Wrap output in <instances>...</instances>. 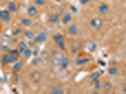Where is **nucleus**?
Returning a JSON list of instances; mask_svg holds the SVG:
<instances>
[{
	"mask_svg": "<svg viewBox=\"0 0 126 94\" xmlns=\"http://www.w3.org/2000/svg\"><path fill=\"white\" fill-rule=\"evenodd\" d=\"M53 40L57 43V45L59 47L61 50H65V44H64V38L61 34H56L53 37Z\"/></svg>",
	"mask_w": 126,
	"mask_h": 94,
	"instance_id": "f257e3e1",
	"label": "nucleus"
},
{
	"mask_svg": "<svg viewBox=\"0 0 126 94\" xmlns=\"http://www.w3.org/2000/svg\"><path fill=\"white\" fill-rule=\"evenodd\" d=\"M46 39H47L46 32H41V33H39L38 35L34 37V41L36 43H42V42L46 41Z\"/></svg>",
	"mask_w": 126,
	"mask_h": 94,
	"instance_id": "f03ea898",
	"label": "nucleus"
},
{
	"mask_svg": "<svg viewBox=\"0 0 126 94\" xmlns=\"http://www.w3.org/2000/svg\"><path fill=\"white\" fill-rule=\"evenodd\" d=\"M0 20L4 23H8L11 20V14L9 11H0Z\"/></svg>",
	"mask_w": 126,
	"mask_h": 94,
	"instance_id": "7ed1b4c3",
	"label": "nucleus"
},
{
	"mask_svg": "<svg viewBox=\"0 0 126 94\" xmlns=\"http://www.w3.org/2000/svg\"><path fill=\"white\" fill-rule=\"evenodd\" d=\"M90 24L94 29H100L103 25V21L99 18H94L90 21Z\"/></svg>",
	"mask_w": 126,
	"mask_h": 94,
	"instance_id": "20e7f679",
	"label": "nucleus"
},
{
	"mask_svg": "<svg viewBox=\"0 0 126 94\" xmlns=\"http://www.w3.org/2000/svg\"><path fill=\"white\" fill-rule=\"evenodd\" d=\"M22 67H23V62L22 61H16L14 66L12 67V71L14 73H17V72H19L21 70Z\"/></svg>",
	"mask_w": 126,
	"mask_h": 94,
	"instance_id": "39448f33",
	"label": "nucleus"
},
{
	"mask_svg": "<svg viewBox=\"0 0 126 94\" xmlns=\"http://www.w3.org/2000/svg\"><path fill=\"white\" fill-rule=\"evenodd\" d=\"M27 13L31 17H35L38 14V10H37V8L35 6H30L28 8V10H27Z\"/></svg>",
	"mask_w": 126,
	"mask_h": 94,
	"instance_id": "423d86ee",
	"label": "nucleus"
},
{
	"mask_svg": "<svg viewBox=\"0 0 126 94\" xmlns=\"http://www.w3.org/2000/svg\"><path fill=\"white\" fill-rule=\"evenodd\" d=\"M1 63L3 65H8L10 63H11V55L10 54H5L1 59Z\"/></svg>",
	"mask_w": 126,
	"mask_h": 94,
	"instance_id": "0eeeda50",
	"label": "nucleus"
},
{
	"mask_svg": "<svg viewBox=\"0 0 126 94\" xmlns=\"http://www.w3.org/2000/svg\"><path fill=\"white\" fill-rule=\"evenodd\" d=\"M99 12H100L101 14L104 15V14H106L109 12V8H108V6L106 4H102L101 6L99 7Z\"/></svg>",
	"mask_w": 126,
	"mask_h": 94,
	"instance_id": "6e6552de",
	"label": "nucleus"
},
{
	"mask_svg": "<svg viewBox=\"0 0 126 94\" xmlns=\"http://www.w3.org/2000/svg\"><path fill=\"white\" fill-rule=\"evenodd\" d=\"M68 32H69L71 35H76L78 32V27L75 25V24H72L71 26H69Z\"/></svg>",
	"mask_w": 126,
	"mask_h": 94,
	"instance_id": "1a4fd4ad",
	"label": "nucleus"
},
{
	"mask_svg": "<svg viewBox=\"0 0 126 94\" xmlns=\"http://www.w3.org/2000/svg\"><path fill=\"white\" fill-rule=\"evenodd\" d=\"M19 51L21 52V53H23L24 51H25L27 48H28V44H27V42H25V41H21L20 43H19Z\"/></svg>",
	"mask_w": 126,
	"mask_h": 94,
	"instance_id": "9d476101",
	"label": "nucleus"
},
{
	"mask_svg": "<svg viewBox=\"0 0 126 94\" xmlns=\"http://www.w3.org/2000/svg\"><path fill=\"white\" fill-rule=\"evenodd\" d=\"M89 60H90V59H88V58H84V57H82V58H77L76 60H75V63L77 65H84L86 64Z\"/></svg>",
	"mask_w": 126,
	"mask_h": 94,
	"instance_id": "9b49d317",
	"label": "nucleus"
},
{
	"mask_svg": "<svg viewBox=\"0 0 126 94\" xmlns=\"http://www.w3.org/2000/svg\"><path fill=\"white\" fill-rule=\"evenodd\" d=\"M17 10V6L14 2H10L8 4V11L10 12H15Z\"/></svg>",
	"mask_w": 126,
	"mask_h": 94,
	"instance_id": "f8f14e48",
	"label": "nucleus"
},
{
	"mask_svg": "<svg viewBox=\"0 0 126 94\" xmlns=\"http://www.w3.org/2000/svg\"><path fill=\"white\" fill-rule=\"evenodd\" d=\"M72 20V16L70 13H64L63 17H62V23L63 24H68L71 22Z\"/></svg>",
	"mask_w": 126,
	"mask_h": 94,
	"instance_id": "ddd939ff",
	"label": "nucleus"
},
{
	"mask_svg": "<svg viewBox=\"0 0 126 94\" xmlns=\"http://www.w3.org/2000/svg\"><path fill=\"white\" fill-rule=\"evenodd\" d=\"M69 65V59H67L66 57H63V58H61L60 59V66H61V68H67V66Z\"/></svg>",
	"mask_w": 126,
	"mask_h": 94,
	"instance_id": "4468645a",
	"label": "nucleus"
},
{
	"mask_svg": "<svg viewBox=\"0 0 126 94\" xmlns=\"http://www.w3.org/2000/svg\"><path fill=\"white\" fill-rule=\"evenodd\" d=\"M24 36L26 38V39H28V40H31V39H33L34 38V33H33V31H31V30H25L24 32Z\"/></svg>",
	"mask_w": 126,
	"mask_h": 94,
	"instance_id": "2eb2a0df",
	"label": "nucleus"
},
{
	"mask_svg": "<svg viewBox=\"0 0 126 94\" xmlns=\"http://www.w3.org/2000/svg\"><path fill=\"white\" fill-rule=\"evenodd\" d=\"M59 21V18H58V15H56V14H53L49 17V22L52 24H57Z\"/></svg>",
	"mask_w": 126,
	"mask_h": 94,
	"instance_id": "dca6fc26",
	"label": "nucleus"
},
{
	"mask_svg": "<svg viewBox=\"0 0 126 94\" xmlns=\"http://www.w3.org/2000/svg\"><path fill=\"white\" fill-rule=\"evenodd\" d=\"M21 23H22V24H23L24 26H29L30 24H32V22L30 21V19H27V18H24V19H22Z\"/></svg>",
	"mask_w": 126,
	"mask_h": 94,
	"instance_id": "f3484780",
	"label": "nucleus"
},
{
	"mask_svg": "<svg viewBox=\"0 0 126 94\" xmlns=\"http://www.w3.org/2000/svg\"><path fill=\"white\" fill-rule=\"evenodd\" d=\"M23 54H24V59H29L30 57L32 56V51L30 50V49H26L25 51H24L23 52Z\"/></svg>",
	"mask_w": 126,
	"mask_h": 94,
	"instance_id": "a211bd4d",
	"label": "nucleus"
},
{
	"mask_svg": "<svg viewBox=\"0 0 126 94\" xmlns=\"http://www.w3.org/2000/svg\"><path fill=\"white\" fill-rule=\"evenodd\" d=\"M20 51L19 50H16V49H13V50H11L10 51V55L11 56H12V57H17V58H19V56H20Z\"/></svg>",
	"mask_w": 126,
	"mask_h": 94,
	"instance_id": "6ab92c4d",
	"label": "nucleus"
},
{
	"mask_svg": "<svg viewBox=\"0 0 126 94\" xmlns=\"http://www.w3.org/2000/svg\"><path fill=\"white\" fill-rule=\"evenodd\" d=\"M87 48H88V50L89 51H93V50H95V48H96V45H95V43L94 42H90V43H88L87 44Z\"/></svg>",
	"mask_w": 126,
	"mask_h": 94,
	"instance_id": "aec40b11",
	"label": "nucleus"
},
{
	"mask_svg": "<svg viewBox=\"0 0 126 94\" xmlns=\"http://www.w3.org/2000/svg\"><path fill=\"white\" fill-rule=\"evenodd\" d=\"M90 78H91L93 81L99 80V78H100V73H98V72H93V73L90 75Z\"/></svg>",
	"mask_w": 126,
	"mask_h": 94,
	"instance_id": "412c9836",
	"label": "nucleus"
},
{
	"mask_svg": "<svg viewBox=\"0 0 126 94\" xmlns=\"http://www.w3.org/2000/svg\"><path fill=\"white\" fill-rule=\"evenodd\" d=\"M108 72H109L110 74H112V75L117 74V73H118V69H117L116 67H111V68L108 70Z\"/></svg>",
	"mask_w": 126,
	"mask_h": 94,
	"instance_id": "4be33fe9",
	"label": "nucleus"
},
{
	"mask_svg": "<svg viewBox=\"0 0 126 94\" xmlns=\"http://www.w3.org/2000/svg\"><path fill=\"white\" fill-rule=\"evenodd\" d=\"M51 92L54 94H63L64 93V91H63L62 89H59V88H53Z\"/></svg>",
	"mask_w": 126,
	"mask_h": 94,
	"instance_id": "5701e85b",
	"label": "nucleus"
},
{
	"mask_svg": "<svg viewBox=\"0 0 126 94\" xmlns=\"http://www.w3.org/2000/svg\"><path fill=\"white\" fill-rule=\"evenodd\" d=\"M35 4L38 6H43L45 4V0H35Z\"/></svg>",
	"mask_w": 126,
	"mask_h": 94,
	"instance_id": "b1692460",
	"label": "nucleus"
},
{
	"mask_svg": "<svg viewBox=\"0 0 126 94\" xmlns=\"http://www.w3.org/2000/svg\"><path fill=\"white\" fill-rule=\"evenodd\" d=\"M94 86H95V88H96V89H99V88H101V83L99 82V80H96V81H94Z\"/></svg>",
	"mask_w": 126,
	"mask_h": 94,
	"instance_id": "393cba45",
	"label": "nucleus"
},
{
	"mask_svg": "<svg viewBox=\"0 0 126 94\" xmlns=\"http://www.w3.org/2000/svg\"><path fill=\"white\" fill-rule=\"evenodd\" d=\"M20 33H21V29H20V28H16V29L13 31V35L14 36L18 35V34H20Z\"/></svg>",
	"mask_w": 126,
	"mask_h": 94,
	"instance_id": "a878e982",
	"label": "nucleus"
},
{
	"mask_svg": "<svg viewBox=\"0 0 126 94\" xmlns=\"http://www.w3.org/2000/svg\"><path fill=\"white\" fill-rule=\"evenodd\" d=\"M103 87H104V88L105 89H109L110 88V84L107 82H104V84H103Z\"/></svg>",
	"mask_w": 126,
	"mask_h": 94,
	"instance_id": "bb28decb",
	"label": "nucleus"
},
{
	"mask_svg": "<svg viewBox=\"0 0 126 94\" xmlns=\"http://www.w3.org/2000/svg\"><path fill=\"white\" fill-rule=\"evenodd\" d=\"M80 2H81V4L86 5V4H88V3L90 2V0H80Z\"/></svg>",
	"mask_w": 126,
	"mask_h": 94,
	"instance_id": "cd10ccee",
	"label": "nucleus"
},
{
	"mask_svg": "<svg viewBox=\"0 0 126 94\" xmlns=\"http://www.w3.org/2000/svg\"><path fill=\"white\" fill-rule=\"evenodd\" d=\"M55 1H57V2H58V3H60V2H62V0H55Z\"/></svg>",
	"mask_w": 126,
	"mask_h": 94,
	"instance_id": "c85d7f7f",
	"label": "nucleus"
},
{
	"mask_svg": "<svg viewBox=\"0 0 126 94\" xmlns=\"http://www.w3.org/2000/svg\"><path fill=\"white\" fill-rule=\"evenodd\" d=\"M122 91H123V92H124V93H126V88H123V90H122Z\"/></svg>",
	"mask_w": 126,
	"mask_h": 94,
	"instance_id": "c756f323",
	"label": "nucleus"
}]
</instances>
